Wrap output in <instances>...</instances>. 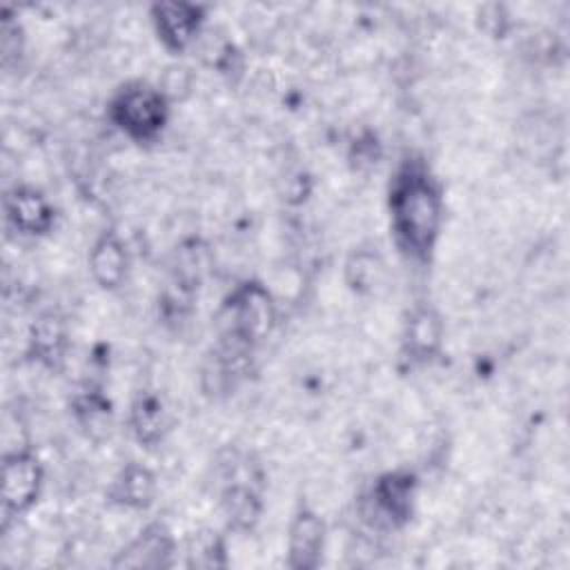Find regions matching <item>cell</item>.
I'll return each mask as SVG.
<instances>
[{"instance_id": "cell-15", "label": "cell", "mask_w": 570, "mask_h": 570, "mask_svg": "<svg viewBox=\"0 0 570 570\" xmlns=\"http://www.w3.org/2000/svg\"><path fill=\"white\" fill-rule=\"evenodd\" d=\"M227 512H229V517L234 519L236 525L249 528L254 523L256 514H258L256 497L249 490H243V488L232 490V494L227 499Z\"/></svg>"}, {"instance_id": "cell-12", "label": "cell", "mask_w": 570, "mask_h": 570, "mask_svg": "<svg viewBox=\"0 0 570 570\" xmlns=\"http://www.w3.org/2000/svg\"><path fill=\"white\" fill-rule=\"evenodd\" d=\"M31 345H33V352L40 361L53 365L62 356V347H65V325H62V321L56 314L40 316L38 323L33 325Z\"/></svg>"}, {"instance_id": "cell-10", "label": "cell", "mask_w": 570, "mask_h": 570, "mask_svg": "<svg viewBox=\"0 0 570 570\" xmlns=\"http://www.w3.org/2000/svg\"><path fill=\"white\" fill-rule=\"evenodd\" d=\"M125 252L122 245L118 243L116 236H102L89 256V267L94 278L102 285V287H116L120 285L122 276H125Z\"/></svg>"}, {"instance_id": "cell-7", "label": "cell", "mask_w": 570, "mask_h": 570, "mask_svg": "<svg viewBox=\"0 0 570 570\" xmlns=\"http://www.w3.org/2000/svg\"><path fill=\"white\" fill-rule=\"evenodd\" d=\"M325 528L314 512H298L289 528V566L298 570L316 568L323 550Z\"/></svg>"}, {"instance_id": "cell-3", "label": "cell", "mask_w": 570, "mask_h": 570, "mask_svg": "<svg viewBox=\"0 0 570 570\" xmlns=\"http://www.w3.org/2000/svg\"><path fill=\"white\" fill-rule=\"evenodd\" d=\"M229 312V330L234 341L238 343H252L261 338L274 318L272 301L267 292L261 285H243L227 305Z\"/></svg>"}, {"instance_id": "cell-8", "label": "cell", "mask_w": 570, "mask_h": 570, "mask_svg": "<svg viewBox=\"0 0 570 570\" xmlns=\"http://www.w3.org/2000/svg\"><path fill=\"white\" fill-rule=\"evenodd\" d=\"M171 554V539L167 530L158 523L149 525L140 537L120 552V557L114 561L116 568H163L169 563Z\"/></svg>"}, {"instance_id": "cell-1", "label": "cell", "mask_w": 570, "mask_h": 570, "mask_svg": "<svg viewBox=\"0 0 570 570\" xmlns=\"http://www.w3.org/2000/svg\"><path fill=\"white\" fill-rule=\"evenodd\" d=\"M392 223L403 247L425 256L436 238L441 223V198L425 171L405 167L392 187Z\"/></svg>"}, {"instance_id": "cell-6", "label": "cell", "mask_w": 570, "mask_h": 570, "mask_svg": "<svg viewBox=\"0 0 570 570\" xmlns=\"http://www.w3.org/2000/svg\"><path fill=\"white\" fill-rule=\"evenodd\" d=\"M156 29L169 49L189 45L200 24V9L187 2H160L154 7Z\"/></svg>"}, {"instance_id": "cell-9", "label": "cell", "mask_w": 570, "mask_h": 570, "mask_svg": "<svg viewBox=\"0 0 570 570\" xmlns=\"http://www.w3.org/2000/svg\"><path fill=\"white\" fill-rule=\"evenodd\" d=\"M7 214L11 223L24 234H45L53 223V209L33 189H16L7 196Z\"/></svg>"}, {"instance_id": "cell-13", "label": "cell", "mask_w": 570, "mask_h": 570, "mask_svg": "<svg viewBox=\"0 0 570 570\" xmlns=\"http://www.w3.org/2000/svg\"><path fill=\"white\" fill-rule=\"evenodd\" d=\"M114 497H116V501H120L125 505L142 508L154 497V476L149 474V470H145L140 465H129L116 481Z\"/></svg>"}, {"instance_id": "cell-5", "label": "cell", "mask_w": 570, "mask_h": 570, "mask_svg": "<svg viewBox=\"0 0 570 570\" xmlns=\"http://www.w3.org/2000/svg\"><path fill=\"white\" fill-rule=\"evenodd\" d=\"M40 465L29 454H11L2 465V501L7 512L29 508L40 488Z\"/></svg>"}, {"instance_id": "cell-11", "label": "cell", "mask_w": 570, "mask_h": 570, "mask_svg": "<svg viewBox=\"0 0 570 570\" xmlns=\"http://www.w3.org/2000/svg\"><path fill=\"white\" fill-rule=\"evenodd\" d=\"M441 343V323L432 309H419L407 325V345L416 358H428Z\"/></svg>"}, {"instance_id": "cell-4", "label": "cell", "mask_w": 570, "mask_h": 570, "mask_svg": "<svg viewBox=\"0 0 570 570\" xmlns=\"http://www.w3.org/2000/svg\"><path fill=\"white\" fill-rule=\"evenodd\" d=\"M412 488L414 481L407 474H387L379 479V483L372 488V494L367 499V517L376 525L394 528L401 525L410 517L412 508Z\"/></svg>"}, {"instance_id": "cell-14", "label": "cell", "mask_w": 570, "mask_h": 570, "mask_svg": "<svg viewBox=\"0 0 570 570\" xmlns=\"http://www.w3.org/2000/svg\"><path fill=\"white\" fill-rule=\"evenodd\" d=\"M131 425H134V432L140 441H145V443L158 441L165 425H167L163 403L151 394L140 396L134 403V410H131Z\"/></svg>"}, {"instance_id": "cell-2", "label": "cell", "mask_w": 570, "mask_h": 570, "mask_svg": "<svg viewBox=\"0 0 570 570\" xmlns=\"http://www.w3.org/2000/svg\"><path fill=\"white\" fill-rule=\"evenodd\" d=\"M111 118L131 138H151L165 125L167 102L156 89L131 87L114 100Z\"/></svg>"}]
</instances>
